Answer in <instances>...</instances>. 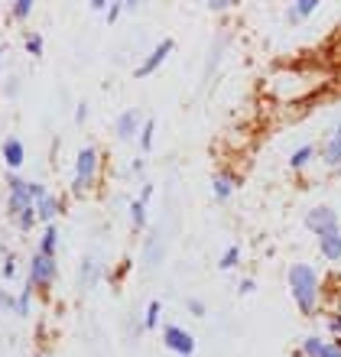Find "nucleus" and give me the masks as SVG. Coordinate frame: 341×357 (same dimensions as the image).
<instances>
[{
	"label": "nucleus",
	"mask_w": 341,
	"mask_h": 357,
	"mask_svg": "<svg viewBox=\"0 0 341 357\" xmlns=\"http://www.w3.org/2000/svg\"><path fill=\"white\" fill-rule=\"evenodd\" d=\"M322 254L332 257V260H338V257H341V237H338V234L322 237Z\"/></svg>",
	"instance_id": "nucleus-9"
},
{
	"label": "nucleus",
	"mask_w": 341,
	"mask_h": 357,
	"mask_svg": "<svg viewBox=\"0 0 341 357\" xmlns=\"http://www.w3.org/2000/svg\"><path fill=\"white\" fill-rule=\"evenodd\" d=\"M20 225H23V227H29V225H33V211H29V208H26V211H23V215H20Z\"/></svg>",
	"instance_id": "nucleus-22"
},
{
	"label": "nucleus",
	"mask_w": 341,
	"mask_h": 357,
	"mask_svg": "<svg viewBox=\"0 0 341 357\" xmlns=\"http://www.w3.org/2000/svg\"><path fill=\"white\" fill-rule=\"evenodd\" d=\"M289 286H293V296L299 302L303 312L315 309V273L312 266H293L289 270Z\"/></svg>",
	"instance_id": "nucleus-1"
},
{
	"label": "nucleus",
	"mask_w": 341,
	"mask_h": 357,
	"mask_svg": "<svg viewBox=\"0 0 341 357\" xmlns=\"http://www.w3.org/2000/svg\"><path fill=\"white\" fill-rule=\"evenodd\" d=\"M52 247H56V227H49L46 237H43V254H52Z\"/></svg>",
	"instance_id": "nucleus-14"
},
{
	"label": "nucleus",
	"mask_w": 341,
	"mask_h": 357,
	"mask_svg": "<svg viewBox=\"0 0 341 357\" xmlns=\"http://www.w3.org/2000/svg\"><path fill=\"white\" fill-rule=\"evenodd\" d=\"M332 331H338L341 335V319H332Z\"/></svg>",
	"instance_id": "nucleus-24"
},
{
	"label": "nucleus",
	"mask_w": 341,
	"mask_h": 357,
	"mask_svg": "<svg viewBox=\"0 0 341 357\" xmlns=\"http://www.w3.org/2000/svg\"><path fill=\"white\" fill-rule=\"evenodd\" d=\"M52 273H56V266H52V257L39 254L36 260H33V282H49V280H52Z\"/></svg>",
	"instance_id": "nucleus-5"
},
{
	"label": "nucleus",
	"mask_w": 341,
	"mask_h": 357,
	"mask_svg": "<svg viewBox=\"0 0 341 357\" xmlns=\"http://www.w3.org/2000/svg\"><path fill=\"white\" fill-rule=\"evenodd\" d=\"M3 156H7L10 166H20V162H23V146H20L17 140H10V143H7V150H3Z\"/></svg>",
	"instance_id": "nucleus-10"
},
{
	"label": "nucleus",
	"mask_w": 341,
	"mask_h": 357,
	"mask_svg": "<svg viewBox=\"0 0 341 357\" xmlns=\"http://www.w3.org/2000/svg\"><path fill=\"white\" fill-rule=\"evenodd\" d=\"M39 215H43V221H49V218L56 215V202L49 195H39Z\"/></svg>",
	"instance_id": "nucleus-11"
},
{
	"label": "nucleus",
	"mask_w": 341,
	"mask_h": 357,
	"mask_svg": "<svg viewBox=\"0 0 341 357\" xmlns=\"http://www.w3.org/2000/svg\"><path fill=\"white\" fill-rule=\"evenodd\" d=\"M166 344H169L172 351H179L182 357H189L192 351H195V341H192L185 331H179V328H169V331H166Z\"/></svg>",
	"instance_id": "nucleus-4"
},
{
	"label": "nucleus",
	"mask_w": 341,
	"mask_h": 357,
	"mask_svg": "<svg viewBox=\"0 0 341 357\" xmlns=\"http://www.w3.org/2000/svg\"><path fill=\"white\" fill-rule=\"evenodd\" d=\"M315 3L312 0H305V3H296V17H305V13H312Z\"/></svg>",
	"instance_id": "nucleus-19"
},
{
	"label": "nucleus",
	"mask_w": 341,
	"mask_h": 357,
	"mask_svg": "<svg viewBox=\"0 0 341 357\" xmlns=\"http://www.w3.org/2000/svg\"><path fill=\"white\" fill-rule=\"evenodd\" d=\"M169 49H172V43H160V49H156V52H153V56H150V59H146V62H143V66H140V68H137V78H143V75H150L153 68H156V66H160V62H162V59L169 56Z\"/></svg>",
	"instance_id": "nucleus-6"
},
{
	"label": "nucleus",
	"mask_w": 341,
	"mask_h": 357,
	"mask_svg": "<svg viewBox=\"0 0 341 357\" xmlns=\"http://www.w3.org/2000/svg\"><path fill=\"white\" fill-rule=\"evenodd\" d=\"M309 156H312V150H299V153L293 156V166H303V162L309 160Z\"/></svg>",
	"instance_id": "nucleus-20"
},
{
	"label": "nucleus",
	"mask_w": 341,
	"mask_h": 357,
	"mask_svg": "<svg viewBox=\"0 0 341 357\" xmlns=\"http://www.w3.org/2000/svg\"><path fill=\"white\" fill-rule=\"evenodd\" d=\"M325 156H328V160H341V130L335 133V140H332V146H328V153H325Z\"/></svg>",
	"instance_id": "nucleus-13"
},
{
	"label": "nucleus",
	"mask_w": 341,
	"mask_h": 357,
	"mask_svg": "<svg viewBox=\"0 0 341 357\" xmlns=\"http://www.w3.org/2000/svg\"><path fill=\"white\" fill-rule=\"evenodd\" d=\"M29 192H33V185H20V182H13V208H23V211H26L29 208Z\"/></svg>",
	"instance_id": "nucleus-8"
},
{
	"label": "nucleus",
	"mask_w": 341,
	"mask_h": 357,
	"mask_svg": "<svg viewBox=\"0 0 341 357\" xmlns=\"http://www.w3.org/2000/svg\"><path fill=\"white\" fill-rule=\"evenodd\" d=\"M156 319H160V302H153L150 309H146V325L153 328V325H156Z\"/></svg>",
	"instance_id": "nucleus-16"
},
{
	"label": "nucleus",
	"mask_w": 341,
	"mask_h": 357,
	"mask_svg": "<svg viewBox=\"0 0 341 357\" xmlns=\"http://www.w3.org/2000/svg\"><path fill=\"white\" fill-rule=\"evenodd\" d=\"M95 176V150H82L78 153V176H75V188H85L88 178Z\"/></svg>",
	"instance_id": "nucleus-3"
},
{
	"label": "nucleus",
	"mask_w": 341,
	"mask_h": 357,
	"mask_svg": "<svg viewBox=\"0 0 341 357\" xmlns=\"http://www.w3.org/2000/svg\"><path fill=\"white\" fill-rule=\"evenodd\" d=\"M305 225L312 227L315 234L328 237V234H335V225H338V218H335L332 208H312V211H309V218H305Z\"/></svg>",
	"instance_id": "nucleus-2"
},
{
	"label": "nucleus",
	"mask_w": 341,
	"mask_h": 357,
	"mask_svg": "<svg viewBox=\"0 0 341 357\" xmlns=\"http://www.w3.org/2000/svg\"><path fill=\"white\" fill-rule=\"evenodd\" d=\"M150 140H153V123H146V127H143V137H140L143 150H150Z\"/></svg>",
	"instance_id": "nucleus-18"
},
{
	"label": "nucleus",
	"mask_w": 341,
	"mask_h": 357,
	"mask_svg": "<svg viewBox=\"0 0 341 357\" xmlns=\"http://www.w3.org/2000/svg\"><path fill=\"white\" fill-rule=\"evenodd\" d=\"M143 205H146V202H137V205L130 208V211H133V225H143V221H146V215H143Z\"/></svg>",
	"instance_id": "nucleus-17"
},
{
	"label": "nucleus",
	"mask_w": 341,
	"mask_h": 357,
	"mask_svg": "<svg viewBox=\"0 0 341 357\" xmlns=\"http://www.w3.org/2000/svg\"><path fill=\"white\" fill-rule=\"evenodd\" d=\"M17 13H20V17H26V13H29V3H26V0H23V3H17Z\"/></svg>",
	"instance_id": "nucleus-23"
},
{
	"label": "nucleus",
	"mask_w": 341,
	"mask_h": 357,
	"mask_svg": "<svg viewBox=\"0 0 341 357\" xmlns=\"http://www.w3.org/2000/svg\"><path fill=\"white\" fill-rule=\"evenodd\" d=\"M133 127H137V114H123L121 123H117V130H121V137H127V133H133Z\"/></svg>",
	"instance_id": "nucleus-12"
},
{
	"label": "nucleus",
	"mask_w": 341,
	"mask_h": 357,
	"mask_svg": "<svg viewBox=\"0 0 341 357\" xmlns=\"http://www.w3.org/2000/svg\"><path fill=\"white\" fill-rule=\"evenodd\" d=\"M234 260H237V250H234V247H231V250H227V254H225V260H221V266H231V264H234Z\"/></svg>",
	"instance_id": "nucleus-21"
},
{
	"label": "nucleus",
	"mask_w": 341,
	"mask_h": 357,
	"mask_svg": "<svg viewBox=\"0 0 341 357\" xmlns=\"http://www.w3.org/2000/svg\"><path fill=\"white\" fill-rule=\"evenodd\" d=\"M215 192H218V198H227L231 195V182L227 178H215Z\"/></svg>",
	"instance_id": "nucleus-15"
},
{
	"label": "nucleus",
	"mask_w": 341,
	"mask_h": 357,
	"mask_svg": "<svg viewBox=\"0 0 341 357\" xmlns=\"http://www.w3.org/2000/svg\"><path fill=\"white\" fill-rule=\"evenodd\" d=\"M305 351H309L312 357H341L338 348H325L319 338H309V341H305Z\"/></svg>",
	"instance_id": "nucleus-7"
}]
</instances>
